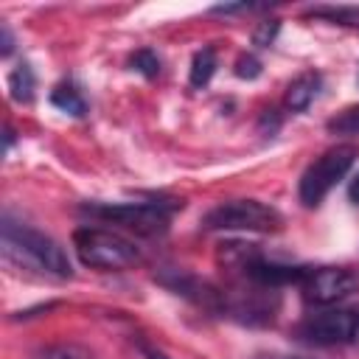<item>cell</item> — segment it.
<instances>
[{
  "label": "cell",
  "mask_w": 359,
  "mask_h": 359,
  "mask_svg": "<svg viewBox=\"0 0 359 359\" xmlns=\"http://www.w3.org/2000/svg\"><path fill=\"white\" fill-rule=\"evenodd\" d=\"M0 238H3V255L8 261H17L20 266L28 264V266H34L45 275H53V278H70L73 275L67 252L50 236L39 233L22 222H14L8 213H3Z\"/></svg>",
  "instance_id": "obj_1"
},
{
  "label": "cell",
  "mask_w": 359,
  "mask_h": 359,
  "mask_svg": "<svg viewBox=\"0 0 359 359\" xmlns=\"http://www.w3.org/2000/svg\"><path fill=\"white\" fill-rule=\"evenodd\" d=\"M182 208V202H87L81 205L84 213L101 219V222H112L118 227H126L137 236H160L168 230L171 213Z\"/></svg>",
  "instance_id": "obj_2"
},
{
  "label": "cell",
  "mask_w": 359,
  "mask_h": 359,
  "mask_svg": "<svg viewBox=\"0 0 359 359\" xmlns=\"http://www.w3.org/2000/svg\"><path fill=\"white\" fill-rule=\"evenodd\" d=\"M73 247H76L79 261L90 269L118 272L140 261V250L129 238L112 230H104V227H79L73 233Z\"/></svg>",
  "instance_id": "obj_3"
},
{
  "label": "cell",
  "mask_w": 359,
  "mask_h": 359,
  "mask_svg": "<svg viewBox=\"0 0 359 359\" xmlns=\"http://www.w3.org/2000/svg\"><path fill=\"white\" fill-rule=\"evenodd\" d=\"M356 157H359V149L353 143H342V146L323 151L314 163H309V168L300 177V185H297L300 202L306 208H317L328 196V191L353 168Z\"/></svg>",
  "instance_id": "obj_4"
},
{
  "label": "cell",
  "mask_w": 359,
  "mask_h": 359,
  "mask_svg": "<svg viewBox=\"0 0 359 359\" xmlns=\"http://www.w3.org/2000/svg\"><path fill=\"white\" fill-rule=\"evenodd\" d=\"M205 230H250V233H275L283 227V216L258 199H230L210 208L202 216Z\"/></svg>",
  "instance_id": "obj_5"
},
{
  "label": "cell",
  "mask_w": 359,
  "mask_h": 359,
  "mask_svg": "<svg viewBox=\"0 0 359 359\" xmlns=\"http://www.w3.org/2000/svg\"><path fill=\"white\" fill-rule=\"evenodd\" d=\"M294 337L306 345H320V348L359 345V306L311 314L294 328Z\"/></svg>",
  "instance_id": "obj_6"
},
{
  "label": "cell",
  "mask_w": 359,
  "mask_h": 359,
  "mask_svg": "<svg viewBox=\"0 0 359 359\" xmlns=\"http://www.w3.org/2000/svg\"><path fill=\"white\" fill-rule=\"evenodd\" d=\"M359 289V275L348 266H309L300 280L303 300L309 306H334Z\"/></svg>",
  "instance_id": "obj_7"
},
{
  "label": "cell",
  "mask_w": 359,
  "mask_h": 359,
  "mask_svg": "<svg viewBox=\"0 0 359 359\" xmlns=\"http://www.w3.org/2000/svg\"><path fill=\"white\" fill-rule=\"evenodd\" d=\"M320 84H323L320 73H314V70L300 73V76L286 87V107H289L292 112H303V109H309V104H311L314 95L320 93Z\"/></svg>",
  "instance_id": "obj_8"
},
{
  "label": "cell",
  "mask_w": 359,
  "mask_h": 359,
  "mask_svg": "<svg viewBox=\"0 0 359 359\" xmlns=\"http://www.w3.org/2000/svg\"><path fill=\"white\" fill-rule=\"evenodd\" d=\"M50 104L56 109L67 112V115H76V118H81L87 112V101H84L81 90L76 84H70V81H62V84H56L50 90Z\"/></svg>",
  "instance_id": "obj_9"
},
{
  "label": "cell",
  "mask_w": 359,
  "mask_h": 359,
  "mask_svg": "<svg viewBox=\"0 0 359 359\" xmlns=\"http://www.w3.org/2000/svg\"><path fill=\"white\" fill-rule=\"evenodd\" d=\"M216 67H219V62H216V50H213V48H202V50H196L194 59H191V76H188L191 87H194V90L208 87V81L213 79Z\"/></svg>",
  "instance_id": "obj_10"
},
{
  "label": "cell",
  "mask_w": 359,
  "mask_h": 359,
  "mask_svg": "<svg viewBox=\"0 0 359 359\" xmlns=\"http://www.w3.org/2000/svg\"><path fill=\"white\" fill-rule=\"evenodd\" d=\"M8 90H11V98L20 101V104H28L34 98V90H36V79H34V70L28 62H20L11 73H8Z\"/></svg>",
  "instance_id": "obj_11"
},
{
  "label": "cell",
  "mask_w": 359,
  "mask_h": 359,
  "mask_svg": "<svg viewBox=\"0 0 359 359\" xmlns=\"http://www.w3.org/2000/svg\"><path fill=\"white\" fill-rule=\"evenodd\" d=\"M309 14L311 17H323L328 22H337V25L359 28V8L356 6H320V8H311Z\"/></svg>",
  "instance_id": "obj_12"
},
{
  "label": "cell",
  "mask_w": 359,
  "mask_h": 359,
  "mask_svg": "<svg viewBox=\"0 0 359 359\" xmlns=\"http://www.w3.org/2000/svg\"><path fill=\"white\" fill-rule=\"evenodd\" d=\"M325 126H328L331 135H359V104L356 107H345L342 112L328 118Z\"/></svg>",
  "instance_id": "obj_13"
},
{
  "label": "cell",
  "mask_w": 359,
  "mask_h": 359,
  "mask_svg": "<svg viewBox=\"0 0 359 359\" xmlns=\"http://www.w3.org/2000/svg\"><path fill=\"white\" fill-rule=\"evenodd\" d=\"M39 359H95L84 345L76 342H59V345H48L39 351Z\"/></svg>",
  "instance_id": "obj_14"
},
{
  "label": "cell",
  "mask_w": 359,
  "mask_h": 359,
  "mask_svg": "<svg viewBox=\"0 0 359 359\" xmlns=\"http://www.w3.org/2000/svg\"><path fill=\"white\" fill-rule=\"evenodd\" d=\"M129 67L137 70V73L146 76V79H157V76H160V56H157L154 50H149V48H140V50L132 53Z\"/></svg>",
  "instance_id": "obj_15"
},
{
  "label": "cell",
  "mask_w": 359,
  "mask_h": 359,
  "mask_svg": "<svg viewBox=\"0 0 359 359\" xmlns=\"http://www.w3.org/2000/svg\"><path fill=\"white\" fill-rule=\"evenodd\" d=\"M278 31H280V20H264V22H258V28L252 31V45L255 48H269L275 42Z\"/></svg>",
  "instance_id": "obj_16"
},
{
  "label": "cell",
  "mask_w": 359,
  "mask_h": 359,
  "mask_svg": "<svg viewBox=\"0 0 359 359\" xmlns=\"http://www.w3.org/2000/svg\"><path fill=\"white\" fill-rule=\"evenodd\" d=\"M236 76H238V79H247V81L258 79V76H261V59H258L255 53H241V56L236 59Z\"/></svg>",
  "instance_id": "obj_17"
},
{
  "label": "cell",
  "mask_w": 359,
  "mask_h": 359,
  "mask_svg": "<svg viewBox=\"0 0 359 359\" xmlns=\"http://www.w3.org/2000/svg\"><path fill=\"white\" fill-rule=\"evenodd\" d=\"M280 123H283V118H280L278 109H264L261 118H258V132L266 135V137H272V135H278Z\"/></svg>",
  "instance_id": "obj_18"
},
{
  "label": "cell",
  "mask_w": 359,
  "mask_h": 359,
  "mask_svg": "<svg viewBox=\"0 0 359 359\" xmlns=\"http://www.w3.org/2000/svg\"><path fill=\"white\" fill-rule=\"evenodd\" d=\"M266 6H255V3H236V6H213L210 14H241V11H258Z\"/></svg>",
  "instance_id": "obj_19"
},
{
  "label": "cell",
  "mask_w": 359,
  "mask_h": 359,
  "mask_svg": "<svg viewBox=\"0 0 359 359\" xmlns=\"http://www.w3.org/2000/svg\"><path fill=\"white\" fill-rule=\"evenodd\" d=\"M137 348H140V353H143L146 359H168V356H165L160 348H154V345H149V342H143V339L137 342Z\"/></svg>",
  "instance_id": "obj_20"
},
{
  "label": "cell",
  "mask_w": 359,
  "mask_h": 359,
  "mask_svg": "<svg viewBox=\"0 0 359 359\" xmlns=\"http://www.w3.org/2000/svg\"><path fill=\"white\" fill-rule=\"evenodd\" d=\"M0 36H3V48H0V53H3V56H8V53L14 50V36H11L8 25H3V28H0Z\"/></svg>",
  "instance_id": "obj_21"
},
{
  "label": "cell",
  "mask_w": 359,
  "mask_h": 359,
  "mask_svg": "<svg viewBox=\"0 0 359 359\" xmlns=\"http://www.w3.org/2000/svg\"><path fill=\"white\" fill-rule=\"evenodd\" d=\"M348 196H351V202L353 205H359V174L353 177V182L348 185Z\"/></svg>",
  "instance_id": "obj_22"
},
{
  "label": "cell",
  "mask_w": 359,
  "mask_h": 359,
  "mask_svg": "<svg viewBox=\"0 0 359 359\" xmlns=\"http://www.w3.org/2000/svg\"><path fill=\"white\" fill-rule=\"evenodd\" d=\"M255 359H303V356H283V353H258Z\"/></svg>",
  "instance_id": "obj_23"
},
{
  "label": "cell",
  "mask_w": 359,
  "mask_h": 359,
  "mask_svg": "<svg viewBox=\"0 0 359 359\" xmlns=\"http://www.w3.org/2000/svg\"><path fill=\"white\" fill-rule=\"evenodd\" d=\"M11 143H14V129H11V126H6V151L11 149Z\"/></svg>",
  "instance_id": "obj_24"
}]
</instances>
